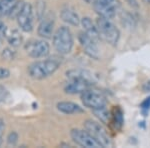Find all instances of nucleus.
I'll return each mask as SVG.
<instances>
[{"instance_id":"obj_20","label":"nucleus","mask_w":150,"mask_h":148,"mask_svg":"<svg viewBox=\"0 0 150 148\" xmlns=\"http://www.w3.org/2000/svg\"><path fill=\"white\" fill-rule=\"evenodd\" d=\"M24 2L23 1H17L16 2V4L13 6V8L11 9L10 12L8 13V16L10 18L12 19H14V18H17V16L20 14V12L21 10L23 9V7H24Z\"/></svg>"},{"instance_id":"obj_9","label":"nucleus","mask_w":150,"mask_h":148,"mask_svg":"<svg viewBox=\"0 0 150 148\" xmlns=\"http://www.w3.org/2000/svg\"><path fill=\"white\" fill-rule=\"evenodd\" d=\"M79 41H80V44L83 47L86 54L97 59L99 56V50L97 44H96V40L93 39L91 36H89L86 32H82L79 34Z\"/></svg>"},{"instance_id":"obj_2","label":"nucleus","mask_w":150,"mask_h":148,"mask_svg":"<svg viewBox=\"0 0 150 148\" xmlns=\"http://www.w3.org/2000/svg\"><path fill=\"white\" fill-rule=\"evenodd\" d=\"M53 46L60 54H68L73 47V36L66 26L58 28L53 35Z\"/></svg>"},{"instance_id":"obj_11","label":"nucleus","mask_w":150,"mask_h":148,"mask_svg":"<svg viewBox=\"0 0 150 148\" xmlns=\"http://www.w3.org/2000/svg\"><path fill=\"white\" fill-rule=\"evenodd\" d=\"M54 28V19L50 15L44 16L37 29V33L42 38H51Z\"/></svg>"},{"instance_id":"obj_13","label":"nucleus","mask_w":150,"mask_h":148,"mask_svg":"<svg viewBox=\"0 0 150 148\" xmlns=\"http://www.w3.org/2000/svg\"><path fill=\"white\" fill-rule=\"evenodd\" d=\"M60 17H61V19L64 22L68 23L70 25L77 26L80 23V18H79L78 14L73 9L69 8V7L62 9L61 12H60Z\"/></svg>"},{"instance_id":"obj_1","label":"nucleus","mask_w":150,"mask_h":148,"mask_svg":"<svg viewBox=\"0 0 150 148\" xmlns=\"http://www.w3.org/2000/svg\"><path fill=\"white\" fill-rule=\"evenodd\" d=\"M59 60L49 59L36 61L28 67V73L34 79H43L54 73L59 67Z\"/></svg>"},{"instance_id":"obj_23","label":"nucleus","mask_w":150,"mask_h":148,"mask_svg":"<svg viewBox=\"0 0 150 148\" xmlns=\"http://www.w3.org/2000/svg\"><path fill=\"white\" fill-rule=\"evenodd\" d=\"M17 139H18L17 133H16V132H11L10 134L8 135L7 142H8V144H10V145H15L16 142H17Z\"/></svg>"},{"instance_id":"obj_5","label":"nucleus","mask_w":150,"mask_h":148,"mask_svg":"<svg viewBox=\"0 0 150 148\" xmlns=\"http://www.w3.org/2000/svg\"><path fill=\"white\" fill-rule=\"evenodd\" d=\"M84 128H85V130L88 131L103 147H109L112 145V142H111L109 135H108V133L106 132V130L104 129V127L100 123L96 122V121H93V120H90V119L86 120L85 122H84Z\"/></svg>"},{"instance_id":"obj_16","label":"nucleus","mask_w":150,"mask_h":148,"mask_svg":"<svg viewBox=\"0 0 150 148\" xmlns=\"http://www.w3.org/2000/svg\"><path fill=\"white\" fill-rule=\"evenodd\" d=\"M68 79H74V78H78V79H84L87 80V81L93 82V78L92 75L89 73L86 70H71V71H68L66 73Z\"/></svg>"},{"instance_id":"obj_17","label":"nucleus","mask_w":150,"mask_h":148,"mask_svg":"<svg viewBox=\"0 0 150 148\" xmlns=\"http://www.w3.org/2000/svg\"><path fill=\"white\" fill-rule=\"evenodd\" d=\"M17 0H0V16L8 15Z\"/></svg>"},{"instance_id":"obj_30","label":"nucleus","mask_w":150,"mask_h":148,"mask_svg":"<svg viewBox=\"0 0 150 148\" xmlns=\"http://www.w3.org/2000/svg\"><path fill=\"white\" fill-rule=\"evenodd\" d=\"M126 1L130 4V5H132L134 7H137V1H136V0H126Z\"/></svg>"},{"instance_id":"obj_12","label":"nucleus","mask_w":150,"mask_h":148,"mask_svg":"<svg viewBox=\"0 0 150 148\" xmlns=\"http://www.w3.org/2000/svg\"><path fill=\"white\" fill-rule=\"evenodd\" d=\"M93 7L94 10L96 11V13L99 14L100 17L106 18V19H112L116 15V9L113 8L111 6L105 5V4L99 3V2L93 1Z\"/></svg>"},{"instance_id":"obj_27","label":"nucleus","mask_w":150,"mask_h":148,"mask_svg":"<svg viewBox=\"0 0 150 148\" xmlns=\"http://www.w3.org/2000/svg\"><path fill=\"white\" fill-rule=\"evenodd\" d=\"M4 130H5V122H4L3 119L0 118V145L2 143V137H3L4 134Z\"/></svg>"},{"instance_id":"obj_19","label":"nucleus","mask_w":150,"mask_h":148,"mask_svg":"<svg viewBox=\"0 0 150 148\" xmlns=\"http://www.w3.org/2000/svg\"><path fill=\"white\" fill-rule=\"evenodd\" d=\"M93 112L96 115V117H98L102 123H106V124H107V123L109 122L110 114L108 113V111H106L105 107H104V108H100V109H96V110H93Z\"/></svg>"},{"instance_id":"obj_15","label":"nucleus","mask_w":150,"mask_h":148,"mask_svg":"<svg viewBox=\"0 0 150 148\" xmlns=\"http://www.w3.org/2000/svg\"><path fill=\"white\" fill-rule=\"evenodd\" d=\"M81 24L82 26H83L84 30H85V32L88 34L89 36H91V37L93 38V39H95L96 41L99 40V38H100V34H99V31L97 29V26H94L93 22L91 21L90 18L88 17H84L82 18L81 20Z\"/></svg>"},{"instance_id":"obj_10","label":"nucleus","mask_w":150,"mask_h":148,"mask_svg":"<svg viewBox=\"0 0 150 148\" xmlns=\"http://www.w3.org/2000/svg\"><path fill=\"white\" fill-rule=\"evenodd\" d=\"M92 82L87 81L84 79H69V81L66 83V85L64 86V90L66 93L68 94H78V93H83L84 91H86L87 89H89L92 86Z\"/></svg>"},{"instance_id":"obj_8","label":"nucleus","mask_w":150,"mask_h":148,"mask_svg":"<svg viewBox=\"0 0 150 148\" xmlns=\"http://www.w3.org/2000/svg\"><path fill=\"white\" fill-rule=\"evenodd\" d=\"M16 19H17L19 27L25 32H30L33 29V10L31 4H24L23 9Z\"/></svg>"},{"instance_id":"obj_18","label":"nucleus","mask_w":150,"mask_h":148,"mask_svg":"<svg viewBox=\"0 0 150 148\" xmlns=\"http://www.w3.org/2000/svg\"><path fill=\"white\" fill-rule=\"evenodd\" d=\"M7 40H8L10 45L14 46V47H17L22 42V37H21L20 33L17 30H13L10 34L7 36Z\"/></svg>"},{"instance_id":"obj_24","label":"nucleus","mask_w":150,"mask_h":148,"mask_svg":"<svg viewBox=\"0 0 150 148\" xmlns=\"http://www.w3.org/2000/svg\"><path fill=\"white\" fill-rule=\"evenodd\" d=\"M8 95H9V93H8V91H7V89L4 86L0 85V102L5 101V99H7Z\"/></svg>"},{"instance_id":"obj_32","label":"nucleus","mask_w":150,"mask_h":148,"mask_svg":"<svg viewBox=\"0 0 150 148\" xmlns=\"http://www.w3.org/2000/svg\"><path fill=\"white\" fill-rule=\"evenodd\" d=\"M143 1L145 2V3H147V4H150V0H143Z\"/></svg>"},{"instance_id":"obj_14","label":"nucleus","mask_w":150,"mask_h":148,"mask_svg":"<svg viewBox=\"0 0 150 148\" xmlns=\"http://www.w3.org/2000/svg\"><path fill=\"white\" fill-rule=\"evenodd\" d=\"M57 109L60 112L65 114H78L83 112V109L78 104L69 101H61L57 103Z\"/></svg>"},{"instance_id":"obj_28","label":"nucleus","mask_w":150,"mask_h":148,"mask_svg":"<svg viewBox=\"0 0 150 148\" xmlns=\"http://www.w3.org/2000/svg\"><path fill=\"white\" fill-rule=\"evenodd\" d=\"M6 35H7V27L5 26V24L0 21V37H4Z\"/></svg>"},{"instance_id":"obj_25","label":"nucleus","mask_w":150,"mask_h":148,"mask_svg":"<svg viewBox=\"0 0 150 148\" xmlns=\"http://www.w3.org/2000/svg\"><path fill=\"white\" fill-rule=\"evenodd\" d=\"M10 76V71L4 67H0V79H5Z\"/></svg>"},{"instance_id":"obj_26","label":"nucleus","mask_w":150,"mask_h":148,"mask_svg":"<svg viewBox=\"0 0 150 148\" xmlns=\"http://www.w3.org/2000/svg\"><path fill=\"white\" fill-rule=\"evenodd\" d=\"M2 56H3L4 59H9V60H11V59H13L14 54H13V52H12L11 50L5 49V50H3V52H2Z\"/></svg>"},{"instance_id":"obj_22","label":"nucleus","mask_w":150,"mask_h":148,"mask_svg":"<svg viewBox=\"0 0 150 148\" xmlns=\"http://www.w3.org/2000/svg\"><path fill=\"white\" fill-rule=\"evenodd\" d=\"M94 1L105 4V5H108V6H111V7H113V8H115L116 10L120 7V3L118 0H94Z\"/></svg>"},{"instance_id":"obj_31","label":"nucleus","mask_w":150,"mask_h":148,"mask_svg":"<svg viewBox=\"0 0 150 148\" xmlns=\"http://www.w3.org/2000/svg\"><path fill=\"white\" fill-rule=\"evenodd\" d=\"M85 2H87V3H91V2H93L94 0H84Z\"/></svg>"},{"instance_id":"obj_6","label":"nucleus","mask_w":150,"mask_h":148,"mask_svg":"<svg viewBox=\"0 0 150 148\" xmlns=\"http://www.w3.org/2000/svg\"><path fill=\"white\" fill-rule=\"evenodd\" d=\"M72 140L76 144L86 148H100L103 147L88 131L81 129H72L70 132Z\"/></svg>"},{"instance_id":"obj_3","label":"nucleus","mask_w":150,"mask_h":148,"mask_svg":"<svg viewBox=\"0 0 150 148\" xmlns=\"http://www.w3.org/2000/svg\"><path fill=\"white\" fill-rule=\"evenodd\" d=\"M96 26L99 31L100 37L103 38L106 42L109 44L115 45L119 39V30L112 22H110L109 19H106L103 17H99L96 20Z\"/></svg>"},{"instance_id":"obj_7","label":"nucleus","mask_w":150,"mask_h":148,"mask_svg":"<svg viewBox=\"0 0 150 148\" xmlns=\"http://www.w3.org/2000/svg\"><path fill=\"white\" fill-rule=\"evenodd\" d=\"M25 50L32 58H43L49 54V44L44 40H31L26 43Z\"/></svg>"},{"instance_id":"obj_29","label":"nucleus","mask_w":150,"mask_h":148,"mask_svg":"<svg viewBox=\"0 0 150 148\" xmlns=\"http://www.w3.org/2000/svg\"><path fill=\"white\" fill-rule=\"evenodd\" d=\"M141 107L143 109H149L150 108V97L146 98L143 102L141 103Z\"/></svg>"},{"instance_id":"obj_4","label":"nucleus","mask_w":150,"mask_h":148,"mask_svg":"<svg viewBox=\"0 0 150 148\" xmlns=\"http://www.w3.org/2000/svg\"><path fill=\"white\" fill-rule=\"evenodd\" d=\"M81 100L84 106L92 110L104 108L107 104V99L100 91L90 88L81 93Z\"/></svg>"},{"instance_id":"obj_21","label":"nucleus","mask_w":150,"mask_h":148,"mask_svg":"<svg viewBox=\"0 0 150 148\" xmlns=\"http://www.w3.org/2000/svg\"><path fill=\"white\" fill-rule=\"evenodd\" d=\"M113 118L115 121V125L118 127H121L123 124V115H122V111L119 108H114V113H113Z\"/></svg>"}]
</instances>
